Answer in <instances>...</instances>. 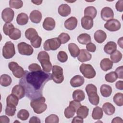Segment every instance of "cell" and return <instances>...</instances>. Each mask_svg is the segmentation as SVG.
Here are the masks:
<instances>
[{
  "mask_svg": "<svg viewBox=\"0 0 123 123\" xmlns=\"http://www.w3.org/2000/svg\"><path fill=\"white\" fill-rule=\"evenodd\" d=\"M113 100L114 102L118 106L123 105V94L122 93H117L113 97Z\"/></svg>",
  "mask_w": 123,
  "mask_h": 123,
  "instance_id": "ab89813d",
  "label": "cell"
},
{
  "mask_svg": "<svg viewBox=\"0 0 123 123\" xmlns=\"http://www.w3.org/2000/svg\"><path fill=\"white\" fill-rule=\"evenodd\" d=\"M79 70L84 76L88 79L94 78L96 74L95 69L89 64L82 63L79 67Z\"/></svg>",
  "mask_w": 123,
  "mask_h": 123,
  "instance_id": "5b68a950",
  "label": "cell"
},
{
  "mask_svg": "<svg viewBox=\"0 0 123 123\" xmlns=\"http://www.w3.org/2000/svg\"><path fill=\"white\" fill-rule=\"evenodd\" d=\"M13 28H14V26L13 24L11 23H6L3 27V33L6 36H9L10 31Z\"/></svg>",
  "mask_w": 123,
  "mask_h": 123,
  "instance_id": "681fc988",
  "label": "cell"
},
{
  "mask_svg": "<svg viewBox=\"0 0 123 123\" xmlns=\"http://www.w3.org/2000/svg\"><path fill=\"white\" fill-rule=\"evenodd\" d=\"M95 40L98 43H102L107 38L106 33L102 30H98L96 31L94 35Z\"/></svg>",
  "mask_w": 123,
  "mask_h": 123,
  "instance_id": "44dd1931",
  "label": "cell"
},
{
  "mask_svg": "<svg viewBox=\"0 0 123 123\" xmlns=\"http://www.w3.org/2000/svg\"><path fill=\"white\" fill-rule=\"evenodd\" d=\"M70 7L67 4H62L58 8V13L62 17H66L71 13Z\"/></svg>",
  "mask_w": 123,
  "mask_h": 123,
  "instance_id": "7402d4cb",
  "label": "cell"
},
{
  "mask_svg": "<svg viewBox=\"0 0 123 123\" xmlns=\"http://www.w3.org/2000/svg\"><path fill=\"white\" fill-rule=\"evenodd\" d=\"M12 82V80L10 76L6 74H2L0 78V85L4 87L9 86Z\"/></svg>",
  "mask_w": 123,
  "mask_h": 123,
  "instance_id": "836d02e7",
  "label": "cell"
},
{
  "mask_svg": "<svg viewBox=\"0 0 123 123\" xmlns=\"http://www.w3.org/2000/svg\"><path fill=\"white\" fill-rule=\"evenodd\" d=\"M115 72L116 73L117 77L119 79L123 78V66H121L116 68Z\"/></svg>",
  "mask_w": 123,
  "mask_h": 123,
  "instance_id": "f5cc1de1",
  "label": "cell"
},
{
  "mask_svg": "<svg viewBox=\"0 0 123 123\" xmlns=\"http://www.w3.org/2000/svg\"><path fill=\"white\" fill-rule=\"evenodd\" d=\"M17 48L19 54L23 55L30 56L33 54L34 51L32 46L24 42L19 43L17 45Z\"/></svg>",
  "mask_w": 123,
  "mask_h": 123,
  "instance_id": "30bf717a",
  "label": "cell"
},
{
  "mask_svg": "<svg viewBox=\"0 0 123 123\" xmlns=\"http://www.w3.org/2000/svg\"><path fill=\"white\" fill-rule=\"evenodd\" d=\"M14 11L11 8L4 9L1 12V17L3 21L6 23H10L14 18Z\"/></svg>",
  "mask_w": 123,
  "mask_h": 123,
  "instance_id": "7c38bea8",
  "label": "cell"
},
{
  "mask_svg": "<svg viewBox=\"0 0 123 123\" xmlns=\"http://www.w3.org/2000/svg\"><path fill=\"white\" fill-rule=\"evenodd\" d=\"M76 111L74 108L71 105H69L64 110V116L67 119L71 118L74 115Z\"/></svg>",
  "mask_w": 123,
  "mask_h": 123,
  "instance_id": "74e56055",
  "label": "cell"
},
{
  "mask_svg": "<svg viewBox=\"0 0 123 123\" xmlns=\"http://www.w3.org/2000/svg\"><path fill=\"white\" fill-rule=\"evenodd\" d=\"M97 14L96 9L94 6H87L84 10V15L89 16L92 19L96 17Z\"/></svg>",
  "mask_w": 123,
  "mask_h": 123,
  "instance_id": "f546056e",
  "label": "cell"
},
{
  "mask_svg": "<svg viewBox=\"0 0 123 123\" xmlns=\"http://www.w3.org/2000/svg\"><path fill=\"white\" fill-rule=\"evenodd\" d=\"M121 27L120 22L116 19H112L105 24L104 27L109 31L114 32L119 30Z\"/></svg>",
  "mask_w": 123,
  "mask_h": 123,
  "instance_id": "8fae6325",
  "label": "cell"
},
{
  "mask_svg": "<svg viewBox=\"0 0 123 123\" xmlns=\"http://www.w3.org/2000/svg\"><path fill=\"white\" fill-rule=\"evenodd\" d=\"M8 67L9 69L12 72L13 75L17 78H20L22 77L25 74L24 69L18 64L14 62H12L9 63Z\"/></svg>",
  "mask_w": 123,
  "mask_h": 123,
  "instance_id": "9c48e42d",
  "label": "cell"
},
{
  "mask_svg": "<svg viewBox=\"0 0 123 123\" xmlns=\"http://www.w3.org/2000/svg\"><path fill=\"white\" fill-rule=\"evenodd\" d=\"M117 49V45L113 41L108 42L104 47V51L108 54H111Z\"/></svg>",
  "mask_w": 123,
  "mask_h": 123,
  "instance_id": "d4e9b609",
  "label": "cell"
},
{
  "mask_svg": "<svg viewBox=\"0 0 123 123\" xmlns=\"http://www.w3.org/2000/svg\"><path fill=\"white\" fill-rule=\"evenodd\" d=\"M52 71L51 76L53 81L57 84L62 83L64 80L63 69L59 66L53 65Z\"/></svg>",
  "mask_w": 123,
  "mask_h": 123,
  "instance_id": "8992f818",
  "label": "cell"
},
{
  "mask_svg": "<svg viewBox=\"0 0 123 123\" xmlns=\"http://www.w3.org/2000/svg\"><path fill=\"white\" fill-rule=\"evenodd\" d=\"M25 37L27 39L31 40L32 39L37 36L38 34L35 29L33 28H29L26 30L25 33Z\"/></svg>",
  "mask_w": 123,
  "mask_h": 123,
  "instance_id": "8d00e7d4",
  "label": "cell"
},
{
  "mask_svg": "<svg viewBox=\"0 0 123 123\" xmlns=\"http://www.w3.org/2000/svg\"><path fill=\"white\" fill-rule=\"evenodd\" d=\"M61 43L58 37L52 38L46 40L44 44L43 48L46 51L55 50L60 48Z\"/></svg>",
  "mask_w": 123,
  "mask_h": 123,
  "instance_id": "52a82bcc",
  "label": "cell"
},
{
  "mask_svg": "<svg viewBox=\"0 0 123 123\" xmlns=\"http://www.w3.org/2000/svg\"><path fill=\"white\" fill-rule=\"evenodd\" d=\"M100 91L101 95L105 98L109 97L111 96L112 93L111 87L108 85H102L100 88Z\"/></svg>",
  "mask_w": 123,
  "mask_h": 123,
  "instance_id": "484cf974",
  "label": "cell"
},
{
  "mask_svg": "<svg viewBox=\"0 0 123 123\" xmlns=\"http://www.w3.org/2000/svg\"><path fill=\"white\" fill-rule=\"evenodd\" d=\"M61 41V44H65L67 43L70 39L69 35L65 33H62L58 37Z\"/></svg>",
  "mask_w": 123,
  "mask_h": 123,
  "instance_id": "c3c4849f",
  "label": "cell"
},
{
  "mask_svg": "<svg viewBox=\"0 0 123 123\" xmlns=\"http://www.w3.org/2000/svg\"><path fill=\"white\" fill-rule=\"evenodd\" d=\"M51 79L50 73L42 70L25 71V74L19 80V84L24 87L26 96L33 99L43 96V89L45 84Z\"/></svg>",
  "mask_w": 123,
  "mask_h": 123,
  "instance_id": "6da1fadb",
  "label": "cell"
},
{
  "mask_svg": "<svg viewBox=\"0 0 123 123\" xmlns=\"http://www.w3.org/2000/svg\"><path fill=\"white\" fill-rule=\"evenodd\" d=\"M115 8L117 11L122 12L123 11V0H118L115 4Z\"/></svg>",
  "mask_w": 123,
  "mask_h": 123,
  "instance_id": "db71d44e",
  "label": "cell"
},
{
  "mask_svg": "<svg viewBox=\"0 0 123 123\" xmlns=\"http://www.w3.org/2000/svg\"><path fill=\"white\" fill-rule=\"evenodd\" d=\"M85 80L83 76L80 75L74 76L70 80V85L73 87H79L83 85Z\"/></svg>",
  "mask_w": 123,
  "mask_h": 123,
  "instance_id": "d6986e66",
  "label": "cell"
},
{
  "mask_svg": "<svg viewBox=\"0 0 123 123\" xmlns=\"http://www.w3.org/2000/svg\"><path fill=\"white\" fill-rule=\"evenodd\" d=\"M100 66L103 71L106 72L112 68L113 62L109 58H104L101 61Z\"/></svg>",
  "mask_w": 123,
  "mask_h": 123,
  "instance_id": "603a6c76",
  "label": "cell"
},
{
  "mask_svg": "<svg viewBox=\"0 0 123 123\" xmlns=\"http://www.w3.org/2000/svg\"><path fill=\"white\" fill-rule=\"evenodd\" d=\"M46 99L43 96L38 98L32 99L30 106L34 111L37 114H40L43 112L47 108V105L45 103Z\"/></svg>",
  "mask_w": 123,
  "mask_h": 123,
  "instance_id": "3957f363",
  "label": "cell"
},
{
  "mask_svg": "<svg viewBox=\"0 0 123 123\" xmlns=\"http://www.w3.org/2000/svg\"><path fill=\"white\" fill-rule=\"evenodd\" d=\"M111 123H123V120L120 117H116L113 119Z\"/></svg>",
  "mask_w": 123,
  "mask_h": 123,
  "instance_id": "94428289",
  "label": "cell"
},
{
  "mask_svg": "<svg viewBox=\"0 0 123 123\" xmlns=\"http://www.w3.org/2000/svg\"><path fill=\"white\" fill-rule=\"evenodd\" d=\"M68 50L71 56L73 58L77 57L80 52L79 47L74 43H71L68 44Z\"/></svg>",
  "mask_w": 123,
  "mask_h": 123,
  "instance_id": "4316f807",
  "label": "cell"
},
{
  "mask_svg": "<svg viewBox=\"0 0 123 123\" xmlns=\"http://www.w3.org/2000/svg\"><path fill=\"white\" fill-rule=\"evenodd\" d=\"M100 15L103 20L108 21L113 19L114 17V12L113 10L110 7H105L102 9Z\"/></svg>",
  "mask_w": 123,
  "mask_h": 123,
  "instance_id": "4fadbf2b",
  "label": "cell"
},
{
  "mask_svg": "<svg viewBox=\"0 0 123 123\" xmlns=\"http://www.w3.org/2000/svg\"><path fill=\"white\" fill-rule=\"evenodd\" d=\"M123 37H121V38H120L118 40V44L119 45V46L121 48H123Z\"/></svg>",
  "mask_w": 123,
  "mask_h": 123,
  "instance_id": "6125c7cd",
  "label": "cell"
},
{
  "mask_svg": "<svg viewBox=\"0 0 123 123\" xmlns=\"http://www.w3.org/2000/svg\"><path fill=\"white\" fill-rule=\"evenodd\" d=\"M16 111V106L7 105L5 109V114L9 116H13Z\"/></svg>",
  "mask_w": 123,
  "mask_h": 123,
  "instance_id": "bcb514c9",
  "label": "cell"
},
{
  "mask_svg": "<svg viewBox=\"0 0 123 123\" xmlns=\"http://www.w3.org/2000/svg\"><path fill=\"white\" fill-rule=\"evenodd\" d=\"M55 21L51 17H46L43 23V27L47 31H51L55 27Z\"/></svg>",
  "mask_w": 123,
  "mask_h": 123,
  "instance_id": "e0dca14e",
  "label": "cell"
},
{
  "mask_svg": "<svg viewBox=\"0 0 123 123\" xmlns=\"http://www.w3.org/2000/svg\"><path fill=\"white\" fill-rule=\"evenodd\" d=\"M122 57L123 55L122 53L119 50H115L110 55L111 61L114 63H117L120 62L121 60Z\"/></svg>",
  "mask_w": 123,
  "mask_h": 123,
  "instance_id": "f35d334b",
  "label": "cell"
},
{
  "mask_svg": "<svg viewBox=\"0 0 123 123\" xmlns=\"http://www.w3.org/2000/svg\"><path fill=\"white\" fill-rule=\"evenodd\" d=\"M118 78L117 75L115 72H111L105 75V80L109 83L114 82Z\"/></svg>",
  "mask_w": 123,
  "mask_h": 123,
  "instance_id": "60d3db41",
  "label": "cell"
},
{
  "mask_svg": "<svg viewBox=\"0 0 123 123\" xmlns=\"http://www.w3.org/2000/svg\"><path fill=\"white\" fill-rule=\"evenodd\" d=\"M29 122L30 123H40L41 121L38 117L36 116H33L30 119Z\"/></svg>",
  "mask_w": 123,
  "mask_h": 123,
  "instance_id": "6f0895ef",
  "label": "cell"
},
{
  "mask_svg": "<svg viewBox=\"0 0 123 123\" xmlns=\"http://www.w3.org/2000/svg\"><path fill=\"white\" fill-rule=\"evenodd\" d=\"M57 59L59 62L63 63L67 61L68 55L65 51H60L59 52L57 55Z\"/></svg>",
  "mask_w": 123,
  "mask_h": 123,
  "instance_id": "7dc6e473",
  "label": "cell"
},
{
  "mask_svg": "<svg viewBox=\"0 0 123 123\" xmlns=\"http://www.w3.org/2000/svg\"><path fill=\"white\" fill-rule=\"evenodd\" d=\"M102 110L105 113L108 115L113 114L115 111V108L110 102H106L102 105Z\"/></svg>",
  "mask_w": 123,
  "mask_h": 123,
  "instance_id": "cb8c5ba5",
  "label": "cell"
},
{
  "mask_svg": "<svg viewBox=\"0 0 123 123\" xmlns=\"http://www.w3.org/2000/svg\"><path fill=\"white\" fill-rule=\"evenodd\" d=\"M32 2H33V3L35 4L36 5H38L41 4V3L42 2V0H40V1H38V0H35V1H32Z\"/></svg>",
  "mask_w": 123,
  "mask_h": 123,
  "instance_id": "be15d7a7",
  "label": "cell"
},
{
  "mask_svg": "<svg viewBox=\"0 0 123 123\" xmlns=\"http://www.w3.org/2000/svg\"><path fill=\"white\" fill-rule=\"evenodd\" d=\"M115 87L118 89L122 90L123 89V81H118L115 84Z\"/></svg>",
  "mask_w": 123,
  "mask_h": 123,
  "instance_id": "680465c9",
  "label": "cell"
},
{
  "mask_svg": "<svg viewBox=\"0 0 123 123\" xmlns=\"http://www.w3.org/2000/svg\"><path fill=\"white\" fill-rule=\"evenodd\" d=\"M21 31L16 28H12L9 34V37L12 40H17L21 37Z\"/></svg>",
  "mask_w": 123,
  "mask_h": 123,
  "instance_id": "d590c367",
  "label": "cell"
},
{
  "mask_svg": "<svg viewBox=\"0 0 123 123\" xmlns=\"http://www.w3.org/2000/svg\"><path fill=\"white\" fill-rule=\"evenodd\" d=\"M89 109L86 106L81 105L79 107L76 111V114L78 116L84 119L86 118L88 115Z\"/></svg>",
  "mask_w": 123,
  "mask_h": 123,
  "instance_id": "d6a6232c",
  "label": "cell"
},
{
  "mask_svg": "<svg viewBox=\"0 0 123 123\" xmlns=\"http://www.w3.org/2000/svg\"><path fill=\"white\" fill-rule=\"evenodd\" d=\"M12 94L16 96L19 99H21L24 98L25 95V90L22 86L17 85L12 88Z\"/></svg>",
  "mask_w": 123,
  "mask_h": 123,
  "instance_id": "9a60e30c",
  "label": "cell"
},
{
  "mask_svg": "<svg viewBox=\"0 0 123 123\" xmlns=\"http://www.w3.org/2000/svg\"><path fill=\"white\" fill-rule=\"evenodd\" d=\"M69 105H71V106H73L74 108H75V109L77 111V110L79 108V107L81 106V104L79 101L74 100L71 101L70 102Z\"/></svg>",
  "mask_w": 123,
  "mask_h": 123,
  "instance_id": "11a10c76",
  "label": "cell"
},
{
  "mask_svg": "<svg viewBox=\"0 0 123 123\" xmlns=\"http://www.w3.org/2000/svg\"><path fill=\"white\" fill-rule=\"evenodd\" d=\"M77 19L76 17L72 16L67 19L64 22L65 27L69 30H73L74 29L77 25Z\"/></svg>",
  "mask_w": 123,
  "mask_h": 123,
  "instance_id": "5bb4252c",
  "label": "cell"
},
{
  "mask_svg": "<svg viewBox=\"0 0 123 123\" xmlns=\"http://www.w3.org/2000/svg\"><path fill=\"white\" fill-rule=\"evenodd\" d=\"M37 59L40 62L43 71L50 72L52 69V64L50 62L49 54L45 51H41L38 53Z\"/></svg>",
  "mask_w": 123,
  "mask_h": 123,
  "instance_id": "7a4b0ae2",
  "label": "cell"
},
{
  "mask_svg": "<svg viewBox=\"0 0 123 123\" xmlns=\"http://www.w3.org/2000/svg\"><path fill=\"white\" fill-rule=\"evenodd\" d=\"M15 54L14 45L11 41L5 43L2 49V55L5 59H9L13 57Z\"/></svg>",
  "mask_w": 123,
  "mask_h": 123,
  "instance_id": "ba28073f",
  "label": "cell"
},
{
  "mask_svg": "<svg viewBox=\"0 0 123 123\" xmlns=\"http://www.w3.org/2000/svg\"><path fill=\"white\" fill-rule=\"evenodd\" d=\"M19 98L15 95L11 94L6 98L7 105L16 106L18 105Z\"/></svg>",
  "mask_w": 123,
  "mask_h": 123,
  "instance_id": "e575fe53",
  "label": "cell"
},
{
  "mask_svg": "<svg viewBox=\"0 0 123 123\" xmlns=\"http://www.w3.org/2000/svg\"><path fill=\"white\" fill-rule=\"evenodd\" d=\"M82 27L86 30H90L93 26V19L89 16H84L81 19Z\"/></svg>",
  "mask_w": 123,
  "mask_h": 123,
  "instance_id": "ac0fdd59",
  "label": "cell"
},
{
  "mask_svg": "<svg viewBox=\"0 0 123 123\" xmlns=\"http://www.w3.org/2000/svg\"><path fill=\"white\" fill-rule=\"evenodd\" d=\"M91 57V54L87 50L85 49H81L80 50L79 53L77 56V59L80 62H84L90 60Z\"/></svg>",
  "mask_w": 123,
  "mask_h": 123,
  "instance_id": "2e32d148",
  "label": "cell"
},
{
  "mask_svg": "<svg viewBox=\"0 0 123 123\" xmlns=\"http://www.w3.org/2000/svg\"><path fill=\"white\" fill-rule=\"evenodd\" d=\"M46 123H58L59 122V119L57 115L54 114H51L46 118Z\"/></svg>",
  "mask_w": 123,
  "mask_h": 123,
  "instance_id": "f6af8a7d",
  "label": "cell"
},
{
  "mask_svg": "<svg viewBox=\"0 0 123 123\" xmlns=\"http://www.w3.org/2000/svg\"><path fill=\"white\" fill-rule=\"evenodd\" d=\"M30 41L31 45L35 48H38L40 47L42 42V38L38 35L35 37Z\"/></svg>",
  "mask_w": 123,
  "mask_h": 123,
  "instance_id": "7bdbcfd3",
  "label": "cell"
},
{
  "mask_svg": "<svg viewBox=\"0 0 123 123\" xmlns=\"http://www.w3.org/2000/svg\"><path fill=\"white\" fill-rule=\"evenodd\" d=\"M86 91L89 102L94 105H97L99 102V98L97 94V87L93 84H88L86 87Z\"/></svg>",
  "mask_w": 123,
  "mask_h": 123,
  "instance_id": "277c9868",
  "label": "cell"
},
{
  "mask_svg": "<svg viewBox=\"0 0 123 123\" xmlns=\"http://www.w3.org/2000/svg\"><path fill=\"white\" fill-rule=\"evenodd\" d=\"M17 116L19 119L22 121H25L28 118L29 116V113L27 110L25 109H22L18 111Z\"/></svg>",
  "mask_w": 123,
  "mask_h": 123,
  "instance_id": "b9f144b4",
  "label": "cell"
},
{
  "mask_svg": "<svg viewBox=\"0 0 123 123\" xmlns=\"http://www.w3.org/2000/svg\"><path fill=\"white\" fill-rule=\"evenodd\" d=\"M23 5V2L22 0H10L9 1V6L12 8H14L18 9L22 7Z\"/></svg>",
  "mask_w": 123,
  "mask_h": 123,
  "instance_id": "ee69618b",
  "label": "cell"
},
{
  "mask_svg": "<svg viewBox=\"0 0 123 123\" xmlns=\"http://www.w3.org/2000/svg\"><path fill=\"white\" fill-rule=\"evenodd\" d=\"M91 37L87 33H83L80 34L77 37L78 42L83 45H86L91 42Z\"/></svg>",
  "mask_w": 123,
  "mask_h": 123,
  "instance_id": "4dcf8cb0",
  "label": "cell"
},
{
  "mask_svg": "<svg viewBox=\"0 0 123 123\" xmlns=\"http://www.w3.org/2000/svg\"><path fill=\"white\" fill-rule=\"evenodd\" d=\"M83 118H81L79 116H75L74 117L72 121V123H83Z\"/></svg>",
  "mask_w": 123,
  "mask_h": 123,
  "instance_id": "9f6ffc18",
  "label": "cell"
},
{
  "mask_svg": "<svg viewBox=\"0 0 123 123\" xmlns=\"http://www.w3.org/2000/svg\"><path fill=\"white\" fill-rule=\"evenodd\" d=\"M86 48L88 51L91 52H94L96 50V45L94 43L91 42H89L86 44Z\"/></svg>",
  "mask_w": 123,
  "mask_h": 123,
  "instance_id": "816d5d0a",
  "label": "cell"
},
{
  "mask_svg": "<svg viewBox=\"0 0 123 123\" xmlns=\"http://www.w3.org/2000/svg\"><path fill=\"white\" fill-rule=\"evenodd\" d=\"M103 115L102 109L100 107L96 106L93 109L92 113V117L94 120H100L101 119Z\"/></svg>",
  "mask_w": 123,
  "mask_h": 123,
  "instance_id": "1f68e13d",
  "label": "cell"
},
{
  "mask_svg": "<svg viewBox=\"0 0 123 123\" xmlns=\"http://www.w3.org/2000/svg\"><path fill=\"white\" fill-rule=\"evenodd\" d=\"M28 16L26 13L21 12L18 14L16 18V22L20 25H24L28 23Z\"/></svg>",
  "mask_w": 123,
  "mask_h": 123,
  "instance_id": "83f0119b",
  "label": "cell"
},
{
  "mask_svg": "<svg viewBox=\"0 0 123 123\" xmlns=\"http://www.w3.org/2000/svg\"><path fill=\"white\" fill-rule=\"evenodd\" d=\"M73 98L77 101H82L85 98V94L84 91L81 89H76L74 90L72 94Z\"/></svg>",
  "mask_w": 123,
  "mask_h": 123,
  "instance_id": "f1b7e54d",
  "label": "cell"
},
{
  "mask_svg": "<svg viewBox=\"0 0 123 123\" xmlns=\"http://www.w3.org/2000/svg\"><path fill=\"white\" fill-rule=\"evenodd\" d=\"M29 18L32 23L35 24L39 23L42 19V14L38 10H33L30 13Z\"/></svg>",
  "mask_w": 123,
  "mask_h": 123,
  "instance_id": "ffe728a7",
  "label": "cell"
},
{
  "mask_svg": "<svg viewBox=\"0 0 123 123\" xmlns=\"http://www.w3.org/2000/svg\"><path fill=\"white\" fill-rule=\"evenodd\" d=\"M0 123H9L10 122L9 118L6 116H1L0 117Z\"/></svg>",
  "mask_w": 123,
  "mask_h": 123,
  "instance_id": "91938a15",
  "label": "cell"
},
{
  "mask_svg": "<svg viewBox=\"0 0 123 123\" xmlns=\"http://www.w3.org/2000/svg\"><path fill=\"white\" fill-rule=\"evenodd\" d=\"M28 69L30 72H36L41 70L40 66L36 63H33L30 64L28 66Z\"/></svg>",
  "mask_w": 123,
  "mask_h": 123,
  "instance_id": "f907efd6",
  "label": "cell"
}]
</instances>
